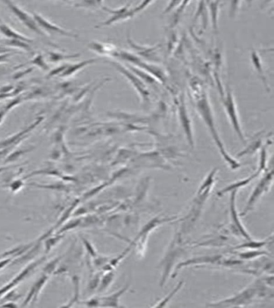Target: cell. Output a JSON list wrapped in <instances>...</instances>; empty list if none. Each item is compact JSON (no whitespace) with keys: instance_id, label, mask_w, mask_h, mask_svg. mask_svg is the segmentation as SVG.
<instances>
[{"instance_id":"cell-2","label":"cell","mask_w":274,"mask_h":308,"mask_svg":"<svg viewBox=\"0 0 274 308\" xmlns=\"http://www.w3.org/2000/svg\"><path fill=\"white\" fill-rule=\"evenodd\" d=\"M153 3V1L142 2L140 4L133 8L132 6V2H130L125 5L121 6L120 8L114 9L109 8L103 4L101 6V9L111 15V16L105 21L96 25L95 27L96 29H100L102 27L111 26L133 18L143 10L146 9L149 5Z\"/></svg>"},{"instance_id":"cell-14","label":"cell","mask_w":274,"mask_h":308,"mask_svg":"<svg viewBox=\"0 0 274 308\" xmlns=\"http://www.w3.org/2000/svg\"><path fill=\"white\" fill-rule=\"evenodd\" d=\"M182 125H183L184 131L186 132L187 138L191 146H194V137L193 129H192L190 120L188 117V113L186 107L182 105L180 109Z\"/></svg>"},{"instance_id":"cell-17","label":"cell","mask_w":274,"mask_h":308,"mask_svg":"<svg viewBox=\"0 0 274 308\" xmlns=\"http://www.w3.org/2000/svg\"><path fill=\"white\" fill-rule=\"evenodd\" d=\"M80 54H64V53H52L51 54L52 60L54 62H60L67 61L80 57Z\"/></svg>"},{"instance_id":"cell-15","label":"cell","mask_w":274,"mask_h":308,"mask_svg":"<svg viewBox=\"0 0 274 308\" xmlns=\"http://www.w3.org/2000/svg\"><path fill=\"white\" fill-rule=\"evenodd\" d=\"M115 278V273L112 271H107L100 279L99 284L97 289L99 294L107 291L113 284Z\"/></svg>"},{"instance_id":"cell-10","label":"cell","mask_w":274,"mask_h":308,"mask_svg":"<svg viewBox=\"0 0 274 308\" xmlns=\"http://www.w3.org/2000/svg\"><path fill=\"white\" fill-rule=\"evenodd\" d=\"M88 47L90 50L100 56L113 58H116L119 51L112 44L102 43L97 41H93L88 44Z\"/></svg>"},{"instance_id":"cell-20","label":"cell","mask_w":274,"mask_h":308,"mask_svg":"<svg viewBox=\"0 0 274 308\" xmlns=\"http://www.w3.org/2000/svg\"><path fill=\"white\" fill-rule=\"evenodd\" d=\"M181 287L182 283L181 282V283H180V284L177 286L176 288L174 291H173L169 294H168V295L166 297L159 301L158 303H157L155 306H153V307H164V305L167 304L169 302V301L171 298H172L174 296H175V293L179 291Z\"/></svg>"},{"instance_id":"cell-1","label":"cell","mask_w":274,"mask_h":308,"mask_svg":"<svg viewBox=\"0 0 274 308\" xmlns=\"http://www.w3.org/2000/svg\"><path fill=\"white\" fill-rule=\"evenodd\" d=\"M196 107L224 160L228 164L232 169L236 170L239 168L241 167V164L228 152L220 135H219L215 125L213 112H212L206 96L203 95L201 98L197 99Z\"/></svg>"},{"instance_id":"cell-16","label":"cell","mask_w":274,"mask_h":308,"mask_svg":"<svg viewBox=\"0 0 274 308\" xmlns=\"http://www.w3.org/2000/svg\"><path fill=\"white\" fill-rule=\"evenodd\" d=\"M72 283L73 285V294L72 298L68 303L65 304V305L62 307H70L75 303L79 302V280L77 276H73L72 277Z\"/></svg>"},{"instance_id":"cell-6","label":"cell","mask_w":274,"mask_h":308,"mask_svg":"<svg viewBox=\"0 0 274 308\" xmlns=\"http://www.w3.org/2000/svg\"><path fill=\"white\" fill-rule=\"evenodd\" d=\"M106 63L111 65L122 75L131 85L137 93L138 94L143 102H148L149 100V92L147 85L125 65L119 62L108 61Z\"/></svg>"},{"instance_id":"cell-3","label":"cell","mask_w":274,"mask_h":308,"mask_svg":"<svg viewBox=\"0 0 274 308\" xmlns=\"http://www.w3.org/2000/svg\"><path fill=\"white\" fill-rule=\"evenodd\" d=\"M218 169H213L205 177L201 185L199 188L197 194L193 202L189 213L186 216L183 221H187L190 220L193 223L196 220V218L201 213L204 205L207 200L208 197L213 189L216 181Z\"/></svg>"},{"instance_id":"cell-21","label":"cell","mask_w":274,"mask_h":308,"mask_svg":"<svg viewBox=\"0 0 274 308\" xmlns=\"http://www.w3.org/2000/svg\"><path fill=\"white\" fill-rule=\"evenodd\" d=\"M82 240H83V243L85 245V247L87 251H88L89 253L93 257L97 255V252H95V250L91 244L88 242L84 238H82Z\"/></svg>"},{"instance_id":"cell-4","label":"cell","mask_w":274,"mask_h":308,"mask_svg":"<svg viewBox=\"0 0 274 308\" xmlns=\"http://www.w3.org/2000/svg\"><path fill=\"white\" fill-rule=\"evenodd\" d=\"M257 285L256 282L250 286L249 288L238 294L235 297L211 304V306L213 307H240L241 305L250 304L252 299H255L256 295L262 298L265 297L266 296L265 291L266 289H264V286L260 285L259 282L257 288Z\"/></svg>"},{"instance_id":"cell-11","label":"cell","mask_w":274,"mask_h":308,"mask_svg":"<svg viewBox=\"0 0 274 308\" xmlns=\"http://www.w3.org/2000/svg\"><path fill=\"white\" fill-rule=\"evenodd\" d=\"M127 42L133 50V52L136 54V56L143 60H150V59H152L153 57V54L157 50V47H158L157 46H148L141 45L135 42V41L133 40L131 36H130L129 32L128 33Z\"/></svg>"},{"instance_id":"cell-13","label":"cell","mask_w":274,"mask_h":308,"mask_svg":"<svg viewBox=\"0 0 274 308\" xmlns=\"http://www.w3.org/2000/svg\"><path fill=\"white\" fill-rule=\"evenodd\" d=\"M51 275V274L44 270L43 275L39 278L35 285L32 287L28 296L25 299L24 303L25 305L28 304L31 301H35L37 300L40 293L42 292L44 286L49 281Z\"/></svg>"},{"instance_id":"cell-19","label":"cell","mask_w":274,"mask_h":308,"mask_svg":"<svg viewBox=\"0 0 274 308\" xmlns=\"http://www.w3.org/2000/svg\"><path fill=\"white\" fill-rule=\"evenodd\" d=\"M64 237V234H58L53 237L47 240L45 244L46 252H49L55 247L58 244L60 243L62 239Z\"/></svg>"},{"instance_id":"cell-8","label":"cell","mask_w":274,"mask_h":308,"mask_svg":"<svg viewBox=\"0 0 274 308\" xmlns=\"http://www.w3.org/2000/svg\"><path fill=\"white\" fill-rule=\"evenodd\" d=\"M223 104L231 124L239 139L243 142H245V135L240 123L235 101L231 92L229 91L223 99Z\"/></svg>"},{"instance_id":"cell-18","label":"cell","mask_w":274,"mask_h":308,"mask_svg":"<svg viewBox=\"0 0 274 308\" xmlns=\"http://www.w3.org/2000/svg\"><path fill=\"white\" fill-rule=\"evenodd\" d=\"M73 2L75 7L88 9L101 8V5L103 4L102 1H79Z\"/></svg>"},{"instance_id":"cell-12","label":"cell","mask_w":274,"mask_h":308,"mask_svg":"<svg viewBox=\"0 0 274 308\" xmlns=\"http://www.w3.org/2000/svg\"><path fill=\"white\" fill-rule=\"evenodd\" d=\"M98 60V59L93 58L77 62L76 63H68L66 69L60 75V77L63 78H69L87 66L95 63Z\"/></svg>"},{"instance_id":"cell-5","label":"cell","mask_w":274,"mask_h":308,"mask_svg":"<svg viewBox=\"0 0 274 308\" xmlns=\"http://www.w3.org/2000/svg\"><path fill=\"white\" fill-rule=\"evenodd\" d=\"M274 177L273 162L270 164L265 172L253 189L247 204L241 214L245 216L255 206L256 204L265 193L269 191L273 185Z\"/></svg>"},{"instance_id":"cell-7","label":"cell","mask_w":274,"mask_h":308,"mask_svg":"<svg viewBox=\"0 0 274 308\" xmlns=\"http://www.w3.org/2000/svg\"><path fill=\"white\" fill-rule=\"evenodd\" d=\"M268 145V143H266L260 150L259 167L255 173L244 180L232 183L229 186L219 191L217 195L221 196L227 192H230L232 190H238L239 188L247 186L248 184L256 179L258 177L263 175L269 166L268 163H267V146Z\"/></svg>"},{"instance_id":"cell-9","label":"cell","mask_w":274,"mask_h":308,"mask_svg":"<svg viewBox=\"0 0 274 308\" xmlns=\"http://www.w3.org/2000/svg\"><path fill=\"white\" fill-rule=\"evenodd\" d=\"M129 285H126L123 288L108 295L96 297L98 301V307H120V299L129 290Z\"/></svg>"}]
</instances>
